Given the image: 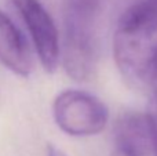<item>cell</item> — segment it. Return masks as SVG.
Here are the masks:
<instances>
[{
    "instance_id": "6da1fadb",
    "label": "cell",
    "mask_w": 157,
    "mask_h": 156,
    "mask_svg": "<svg viewBox=\"0 0 157 156\" xmlns=\"http://www.w3.org/2000/svg\"><path fill=\"white\" fill-rule=\"evenodd\" d=\"M113 58L132 87H150L157 65V0H131L113 32Z\"/></svg>"
},
{
    "instance_id": "7a4b0ae2",
    "label": "cell",
    "mask_w": 157,
    "mask_h": 156,
    "mask_svg": "<svg viewBox=\"0 0 157 156\" xmlns=\"http://www.w3.org/2000/svg\"><path fill=\"white\" fill-rule=\"evenodd\" d=\"M52 116L61 131L71 137H92L102 133L109 119L103 101L83 90L61 91L52 102Z\"/></svg>"
},
{
    "instance_id": "3957f363",
    "label": "cell",
    "mask_w": 157,
    "mask_h": 156,
    "mask_svg": "<svg viewBox=\"0 0 157 156\" xmlns=\"http://www.w3.org/2000/svg\"><path fill=\"white\" fill-rule=\"evenodd\" d=\"M28 29L39 61L46 72H55L61 61L59 33L40 0H11Z\"/></svg>"
},
{
    "instance_id": "277c9868",
    "label": "cell",
    "mask_w": 157,
    "mask_h": 156,
    "mask_svg": "<svg viewBox=\"0 0 157 156\" xmlns=\"http://www.w3.org/2000/svg\"><path fill=\"white\" fill-rule=\"evenodd\" d=\"M102 0H63L62 51L69 57L90 58L97 54L95 21Z\"/></svg>"
},
{
    "instance_id": "5b68a950",
    "label": "cell",
    "mask_w": 157,
    "mask_h": 156,
    "mask_svg": "<svg viewBox=\"0 0 157 156\" xmlns=\"http://www.w3.org/2000/svg\"><path fill=\"white\" fill-rule=\"evenodd\" d=\"M0 64L14 75L28 77L33 71V57L26 39L0 10Z\"/></svg>"
},
{
    "instance_id": "8992f818",
    "label": "cell",
    "mask_w": 157,
    "mask_h": 156,
    "mask_svg": "<svg viewBox=\"0 0 157 156\" xmlns=\"http://www.w3.org/2000/svg\"><path fill=\"white\" fill-rule=\"evenodd\" d=\"M114 145L117 151L132 156H145L152 152V126L147 113L125 112L114 126Z\"/></svg>"
},
{
    "instance_id": "52a82bcc",
    "label": "cell",
    "mask_w": 157,
    "mask_h": 156,
    "mask_svg": "<svg viewBox=\"0 0 157 156\" xmlns=\"http://www.w3.org/2000/svg\"><path fill=\"white\" fill-rule=\"evenodd\" d=\"M152 88V97H150L149 108H147V116L152 126V140H153V148L152 154L153 156H157V84Z\"/></svg>"
},
{
    "instance_id": "ba28073f",
    "label": "cell",
    "mask_w": 157,
    "mask_h": 156,
    "mask_svg": "<svg viewBox=\"0 0 157 156\" xmlns=\"http://www.w3.org/2000/svg\"><path fill=\"white\" fill-rule=\"evenodd\" d=\"M47 156H66V154L55 145H48L47 146Z\"/></svg>"
},
{
    "instance_id": "9c48e42d",
    "label": "cell",
    "mask_w": 157,
    "mask_h": 156,
    "mask_svg": "<svg viewBox=\"0 0 157 156\" xmlns=\"http://www.w3.org/2000/svg\"><path fill=\"white\" fill-rule=\"evenodd\" d=\"M157 84V65H156V69H155V73H153V79H152V83H150V87Z\"/></svg>"
},
{
    "instance_id": "30bf717a",
    "label": "cell",
    "mask_w": 157,
    "mask_h": 156,
    "mask_svg": "<svg viewBox=\"0 0 157 156\" xmlns=\"http://www.w3.org/2000/svg\"><path fill=\"white\" fill-rule=\"evenodd\" d=\"M113 156H132V155L125 154V152H121V151H117V149H114V155Z\"/></svg>"
}]
</instances>
